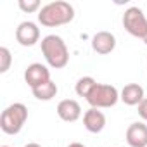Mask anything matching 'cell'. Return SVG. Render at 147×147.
Listing matches in <instances>:
<instances>
[{"mask_svg": "<svg viewBox=\"0 0 147 147\" xmlns=\"http://www.w3.org/2000/svg\"><path fill=\"white\" fill-rule=\"evenodd\" d=\"M119 100V92L114 85H107V83H97L95 88L92 90V94L87 97V102L90 104V107L95 109H107L116 106Z\"/></svg>", "mask_w": 147, "mask_h": 147, "instance_id": "obj_4", "label": "cell"}, {"mask_svg": "<svg viewBox=\"0 0 147 147\" xmlns=\"http://www.w3.org/2000/svg\"><path fill=\"white\" fill-rule=\"evenodd\" d=\"M75 19V7L69 2L64 0H57V2H50L43 5L38 12V23L45 28H57L69 24Z\"/></svg>", "mask_w": 147, "mask_h": 147, "instance_id": "obj_1", "label": "cell"}, {"mask_svg": "<svg viewBox=\"0 0 147 147\" xmlns=\"http://www.w3.org/2000/svg\"><path fill=\"white\" fill-rule=\"evenodd\" d=\"M42 54L47 64L54 69H62L69 62V50L66 42L59 35H47L42 38Z\"/></svg>", "mask_w": 147, "mask_h": 147, "instance_id": "obj_2", "label": "cell"}, {"mask_svg": "<svg viewBox=\"0 0 147 147\" xmlns=\"http://www.w3.org/2000/svg\"><path fill=\"white\" fill-rule=\"evenodd\" d=\"M92 49L100 55H107L116 49V36L111 31H97L92 36Z\"/></svg>", "mask_w": 147, "mask_h": 147, "instance_id": "obj_9", "label": "cell"}, {"mask_svg": "<svg viewBox=\"0 0 147 147\" xmlns=\"http://www.w3.org/2000/svg\"><path fill=\"white\" fill-rule=\"evenodd\" d=\"M138 116H140L144 121H147V97L138 104Z\"/></svg>", "mask_w": 147, "mask_h": 147, "instance_id": "obj_17", "label": "cell"}, {"mask_svg": "<svg viewBox=\"0 0 147 147\" xmlns=\"http://www.w3.org/2000/svg\"><path fill=\"white\" fill-rule=\"evenodd\" d=\"M123 28L135 38H145L147 35V18L140 7H128L123 14Z\"/></svg>", "mask_w": 147, "mask_h": 147, "instance_id": "obj_5", "label": "cell"}, {"mask_svg": "<svg viewBox=\"0 0 147 147\" xmlns=\"http://www.w3.org/2000/svg\"><path fill=\"white\" fill-rule=\"evenodd\" d=\"M67 147H85V145H83L82 142H71V144H69Z\"/></svg>", "mask_w": 147, "mask_h": 147, "instance_id": "obj_18", "label": "cell"}, {"mask_svg": "<svg viewBox=\"0 0 147 147\" xmlns=\"http://www.w3.org/2000/svg\"><path fill=\"white\" fill-rule=\"evenodd\" d=\"M28 119V107L23 102H14L5 107L0 116V128L7 135H18Z\"/></svg>", "mask_w": 147, "mask_h": 147, "instance_id": "obj_3", "label": "cell"}, {"mask_svg": "<svg viewBox=\"0 0 147 147\" xmlns=\"http://www.w3.org/2000/svg\"><path fill=\"white\" fill-rule=\"evenodd\" d=\"M144 43H145V45H147V35H145V38H144Z\"/></svg>", "mask_w": 147, "mask_h": 147, "instance_id": "obj_20", "label": "cell"}, {"mask_svg": "<svg viewBox=\"0 0 147 147\" xmlns=\"http://www.w3.org/2000/svg\"><path fill=\"white\" fill-rule=\"evenodd\" d=\"M144 99H145L144 88L138 83H128L119 92V100L123 104H126V106H138Z\"/></svg>", "mask_w": 147, "mask_h": 147, "instance_id": "obj_12", "label": "cell"}, {"mask_svg": "<svg viewBox=\"0 0 147 147\" xmlns=\"http://www.w3.org/2000/svg\"><path fill=\"white\" fill-rule=\"evenodd\" d=\"M2 147H9V145H2Z\"/></svg>", "mask_w": 147, "mask_h": 147, "instance_id": "obj_21", "label": "cell"}, {"mask_svg": "<svg viewBox=\"0 0 147 147\" xmlns=\"http://www.w3.org/2000/svg\"><path fill=\"white\" fill-rule=\"evenodd\" d=\"M12 64V55H11V50L7 47H0V73H7L9 67Z\"/></svg>", "mask_w": 147, "mask_h": 147, "instance_id": "obj_15", "label": "cell"}, {"mask_svg": "<svg viewBox=\"0 0 147 147\" xmlns=\"http://www.w3.org/2000/svg\"><path fill=\"white\" fill-rule=\"evenodd\" d=\"M57 90H59L57 85L50 80V82H47V83H43V85L33 88L31 92H33L35 99H38V100H52V99L57 95Z\"/></svg>", "mask_w": 147, "mask_h": 147, "instance_id": "obj_13", "label": "cell"}, {"mask_svg": "<svg viewBox=\"0 0 147 147\" xmlns=\"http://www.w3.org/2000/svg\"><path fill=\"white\" fill-rule=\"evenodd\" d=\"M83 126L90 133H100L106 128V116H104V113L95 109V107H90L83 114Z\"/></svg>", "mask_w": 147, "mask_h": 147, "instance_id": "obj_11", "label": "cell"}, {"mask_svg": "<svg viewBox=\"0 0 147 147\" xmlns=\"http://www.w3.org/2000/svg\"><path fill=\"white\" fill-rule=\"evenodd\" d=\"M16 40L23 47H33L40 42V28L33 21H23L16 28Z\"/></svg>", "mask_w": 147, "mask_h": 147, "instance_id": "obj_6", "label": "cell"}, {"mask_svg": "<svg viewBox=\"0 0 147 147\" xmlns=\"http://www.w3.org/2000/svg\"><path fill=\"white\" fill-rule=\"evenodd\" d=\"M57 116L66 123H75L82 118V106L75 99H64L57 104Z\"/></svg>", "mask_w": 147, "mask_h": 147, "instance_id": "obj_8", "label": "cell"}, {"mask_svg": "<svg viewBox=\"0 0 147 147\" xmlns=\"http://www.w3.org/2000/svg\"><path fill=\"white\" fill-rule=\"evenodd\" d=\"M18 5H19V9H21L23 12H26V14L36 12V11L40 12V9H42V5H40L38 0H19Z\"/></svg>", "mask_w": 147, "mask_h": 147, "instance_id": "obj_16", "label": "cell"}, {"mask_svg": "<svg viewBox=\"0 0 147 147\" xmlns=\"http://www.w3.org/2000/svg\"><path fill=\"white\" fill-rule=\"evenodd\" d=\"M24 82L28 83V87L33 90L47 82H50V71L45 64L42 62H33L26 67L24 71Z\"/></svg>", "mask_w": 147, "mask_h": 147, "instance_id": "obj_7", "label": "cell"}, {"mask_svg": "<svg viewBox=\"0 0 147 147\" xmlns=\"http://www.w3.org/2000/svg\"><path fill=\"white\" fill-rule=\"evenodd\" d=\"M126 144L130 147H147V125L135 121L126 128Z\"/></svg>", "mask_w": 147, "mask_h": 147, "instance_id": "obj_10", "label": "cell"}, {"mask_svg": "<svg viewBox=\"0 0 147 147\" xmlns=\"http://www.w3.org/2000/svg\"><path fill=\"white\" fill-rule=\"evenodd\" d=\"M95 85H97V82L92 76H82L76 82V85H75V92H76L78 97H85L87 99L92 94V90L95 88Z\"/></svg>", "mask_w": 147, "mask_h": 147, "instance_id": "obj_14", "label": "cell"}, {"mask_svg": "<svg viewBox=\"0 0 147 147\" xmlns=\"http://www.w3.org/2000/svg\"><path fill=\"white\" fill-rule=\"evenodd\" d=\"M24 147H42L40 144H36V142H30V144H26Z\"/></svg>", "mask_w": 147, "mask_h": 147, "instance_id": "obj_19", "label": "cell"}]
</instances>
